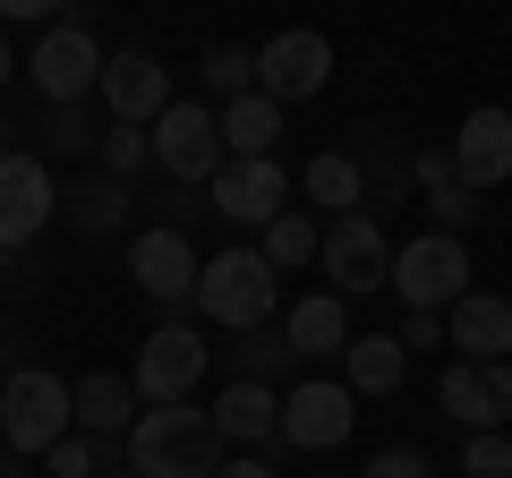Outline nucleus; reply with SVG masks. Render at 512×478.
<instances>
[{"instance_id": "nucleus-45", "label": "nucleus", "mask_w": 512, "mask_h": 478, "mask_svg": "<svg viewBox=\"0 0 512 478\" xmlns=\"http://www.w3.org/2000/svg\"><path fill=\"white\" fill-rule=\"evenodd\" d=\"M103 478H137V470H120V461H111V470H103Z\"/></svg>"}, {"instance_id": "nucleus-29", "label": "nucleus", "mask_w": 512, "mask_h": 478, "mask_svg": "<svg viewBox=\"0 0 512 478\" xmlns=\"http://www.w3.org/2000/svg\"><path fill=\"white\" fill-rule=\"evenodd\" d=\"M86 146H103V129H94V111H86V103L43 111V154H52V163H69V154H86Z\"/></svg>"}, {"instance_id": "nucleus-21", "label": "nucleus", "mask_w": 512, "mask_h": 478, "mask_svg": "<svg viewBox=\"0 0 512 478\" xmlns=\"http://www.w3.org/2000/svg\"><path fill=\"white\" fill-rule=\"evenodd\" d=\"M342 368H350L342 385L359 393V402H376V393H402V376H410V350L393 342V333H367V342H359V333H350Z\"/></svg>"}, {"instance_id": "nucleus-7", "label": "nucleus", "mask_w": 512, "mask_h": 478, "mask_svg": "<svg viewBox=\"0 0 512 478\" xmlns=\"http://www.w3.org/2000/svg\"><path fill=\"white\" fill-rule=\"evenodd\" d=\"M205 368H214V350H205L197 325H154L146 342H137V368H128V385H137V402H197Z\"/></svg>"}, {"instance_id": "nucleus-17", "label": "nucleus", "mask_w": 512, "mask_h": 478, "mask_svg": "<svg viewBox=\"0 0 512 478\" xmlns=\"http://www.w3.org/2000/svg\"><path fill=\"white\" fill-rule=\"evenodd\" d=\"M436 410L453 427H470V436H495V427L512 419V368H444V385H436Z\"/></svg>"}, {"instance_id": "nucleus-25", "label": "nucleus", "mask_w": 512, "mask_h": 478, "mask_svg": "<svg viewBox=\"0 0 512 478\" xmlns=\"http://www.w3.org/2000/svg\"><path fill=\"white\" fill-rule=\"evenodd\" d=\"M299 188H308V205H325V222L367 214V180H359V163H350V154H316V163L299 171Z\"/></svg>"}, {"instance_id": "nucleus-8", "label": "nucleus", "mask_w": 512, "mask_h": 478, "mask_svg": "<svg viewBox=\"0 0 512 478\" xmlns=\"http://www.w3.org/2000/svg\"><path fill=\"white\" fill-rule=\"evenodd\" d=\"M316 265H325L333 299H367V291L393 282V239L376 231V214H342V222H325V239H316Z\"/></svg>"}, {"instance_id": "nucleus-11", "label": "nucleus", "mask_w": 512, "mask_h": 478, "mask_svg": "<svg viewBox=\"0 0 512 478\" xmlns=\"http://www.w3.org/2000/svg\"><path fill=\"white\" fill-rule=\"evenodd\" d=\"M94 94H103V111L120 120V129H154V120L180 103V94H171V69L146 52V43L111 52V60H103V86H94Z\"/></svg>"}, {"instance_id": "nucleus-20", "label": "nucleus", "mask_w": 512, "mask_h": 478, "mask_svg": "<svg viewBox=\"0 0 512 478\" xmlns=\"http://www.w3.org/2000/svg\"><path fill=\"white\" fill-rule=\"evenodd\" d=\"M69 402H77V436L120 444L128 427H137V385H128V376H77Z\"/></svg>"}, {"instance_id": "nucleus-30", "label": "nucleus", "mask_w": 512, "mask_h": 478, "mask_svg": "<svg viewBox=\"0 0 512 478\" xmlns=\"http://www.w3.org/2000/svg\"><path fill=\"white\" fill-rule=\"evenodd\" d=\"M111 453H120V444H103V436H60L52 453H43V470L52 478H103Z\"/></svg>"}, {"instance_id": "nucleus-9", "label": "nucleus", "mask_w": 512, "mask_h": 478, "mask_svg": "<svg viewBox=\"0 0 512 478\" xmlns=\"http://www.w3.org/2000/svg\"><path fill=\"white\" fill-rule=\"evenodd\" d=\"M350 427H359V393L333 385V376H299L282 393V444L291 453H333V444H350Z\"/></svg>"}, {"instance_id": "nucleus-43", "label": "nucleus", "mask_w": 512, "mask_h": 478, "mask_svg": "<svg viewBox=\"0 0 512 478\" xmlns=\"http://www.w3.org/2000/svg\"><path fill=\"white\" fill-rule=\"evenodd\" d=\"M0 478H26V461H18V453H9V444H0Z\"/></svg>"}, {"instance_id": "nucleus-44", "label": "nucleus", "mask_w": 512, "mask_h": 478, "mask_svg": "<svg viewBox=\"0 0 512 478\" xmlns=\"http://www.w3.org/2000/svg\"><path fill=\"white\" fill-rule=\"evenodd\" d=\"M9 274H26V265H18V257H9V248H0V282H9Z\"/></svg>"}, {"instance_id": "nucleus-4", "label": "nucleus", "mask_w": 512, "mask_h": 478, "mask_svg": "<svg viewBox=\"0 0 512 478\" xmlns=\"http://www.w3.org/2000/svg\"><path fill=\"white\" fill-rule=\"evenodd\" d=\"M393 291H402V316H453L470 299V239H402L393 248Z\"/></svg>"}, {"instance_id": "nucleus-39", "label": "nucleus", "mask_w": 512, "mask_h": 478, "mask_svg": "<svg viewBox=\"0 0 512 478\" xmlns=\"http://www.w3.org/2000/svg\"><path fill=\"white\" fill-rule=\"evenodd\" d=\"M214 478H282V470H274V461H256V453H248V461H222Z\"/></svg>"}, {"instance_id": "nucleus-34", "label": "nucleus", "mask_w": 512, "mask_h": 478, "mask_svg": "<svg viewBox=\"0 0 512 478\" xmlns=\"http://www.w3.org/2000/svg\"><path fill=\"white\" fill-rule=\"evenodd\" d=\"M359 478H436V461H427L419 453V444H384V453L376 461H367V470Z\"/></svg>"}, {"instance_id": "nucleus-32", "label": "nucleus", "mask_w": 512, "mask_h": 478, "mask_svg": "<svg viewBox=\"0 0 512 478\" xmlns=\"http://www.w3.org/2000/svg\"><path fill=\"white\" fill-rule=\"evenodd\" d=\"M461 478H512V436H504V427L461 444Z\"/></svg>"}, {"instance_id": "nucleus-12", "label": "nucleus", "mask_w": 512, "mask_h": 478, "mask_svg": "<svg viewBox=\"0 0 512 478\" xmlns=\"http://www.w3.org/2000/svg\"><path fill=\"white\" fill-rule=\"evenodd\" d=\"M205 214L239 222V231H265L274 214H291V171H282V154H265V163H222L214 188H205Z\"/></svg>"}, {"instance_id": "nucleus-37", "label": "nucleus", "mask_w": 512, "mask_h": 478, "mask_svg": "<svg viewBox=\"0 0 512 478\" xmlns=\"http://www.w3.org/2000/svg\"><path fill=\"white\" fill-rule=\"evenodd\" d=\"M393 342H402V350H444V316H402Z\"/></svg>"}, {"instance_id": "nucleus-6", "label": "nucleus", "mask_w": 512, "mask_h": 478, "mask_svg": "<svg viewBox=\"0 0 512 478\" xmlns=\"http://www.w3.org/2000/svg\"><path fill=\"white\" fill-rule=\"evenodd\" d=\"M146 137H154V171L171 188H214V171L231 163L222 154V111H205V103H171Z\"/></svg>"}, {"instance_id": "nucleus-40", "label": "nucleus", "mask_w": 512, "mask_h": 478, "mask_svg": "<svg viewBox=\"0 0 512 478\" xmlns=\"http://www.w3.org/2000/svg\"><path fill=\"white\" fill-rule=\"evenodd\" d=\"M9 376H18V325H0V393H9Z\"/></svg>"}, {"instance_id": "nucleus-18", "label": "nucleus", "mask_w": 512, "mask_h": 478, "mask_svg": "<svg viewBox=\"0 0 512 478\" xmlns=\"http://www.w3.org/2000/svg\"><path fill=\"white\" fill-rule=\"evenodd\" d=\"M214 427H222V444H248L256 461L291 453V444H282V393H265V385H222Z\"/></svg>"}, {"instance_id": "nucleus-31", "label": "nucleus", "mask_w": 512, "mask_h": 478, "mask_svg": "<svg viewBox=\"0 0 512 478\" xmlns=\"http://www.w3.org/2000/svg\"><path fill=\"white\" fill-rule=\"evenodd\" d=\"M94 154H103L111 180H137V171H154V137H146V129H120V120L103 129V146H94Z\"/></svg>"}, {"instance_id": "nucleus-36", "label": "nucleus", "mask_w": 512, "mask_h": 478, "mask_svg": "<svg viewBox=\"0 0 512 478\" xmlns=\"http://www.w3.org/2000/svg\"><path fill=\"white\" fill-rule=\"evenodd\" d=\"M205 188H163V197H154V222H163V231H188V222H197L205 214Z\"/></svg>"}, {"instance_id": "nucleus-1", "label": "nucleus", "mask_w": 512, "mask_h": 478, "mask_svg": "<svg viewBox=\"0 0 512 478\" xmlns=\"http://www.w3.org/2000/svg\"><path fill=\"white\" fill-rule=\"evenodd\" d=\"M128 470H137V478H214L222 470L214 410H197V402L137 410V427H128Z\"/></svg>"}, {"instance_id": "nucleus-10", "label": "nucleus", "mask_w": 512, "mask_h": 478, "mask_svg": "<svg viewBox=\"0 0 512 478\" xmlns=\"http://www.w3.org/2000/svg\"><path fill=\"white\" fill-rule=\"evenodd\" d=\"M325 77H333V43L316 35V26H282L265 52H256V94L265 103H308V94H325Z\"/></svg>"}, {"instance_id": "nucleus-23", "label": "nucleus", "mask_w": 512, "mask_h": 478, "mask_svg": "<svg viewBox=\"0 0 512 478\" xmlns=\"http://www.w3.org/2000/svg\"><path fill=\"white\" fill-rule=\"evenodd\" d=\"M350 163H359V180H367V214H376V205H402V197H410V154L393 146L384 129H359Z\"/></svg>"}, {"instance_id": "nucleus-38", "label": "nucleus", "mask_w": 512, "mask_h": 478, "mask_svg": "<svg viewBox=\"0 0 512 478\" xmlns=\"http://www.w3.org/2000/svg\"><path fill=\"white\" fill-rule=\"evenodd\" d=\"M0 18H9V26H43V35H52V0H0Z\"/></svg>"}, {"instance_id": "nucleus-15", "label": "nucleus", "mask_w": 512, "mask_h": 478, "mask_svg": "<svg viewBox=\"0 0 512 478\" xmlns=\"http://www.w3.org/2000/svg\"><path fill=\"white\" fill-rule=\"evenodd\" d=\"M444 154H453V180L470 188V197L504 188V180H512V111H504V103H478Z\"/></svg>"}, {"instance_id": "nucleus-33", "label": "nucleus", "mask_w": 512, "mask_h": 478, "mask_svg": "<svg viewBox=\"0 0 512 478\" xmlns=\"http://www.w3.org/2000/svg\"><path fill=\"white\" fill-rule=\"evenodd\" d=\"M427 214H436V231H444V239H470V222H478V197L453 180L444 197H427Z\"/></svg>"}, {"instance_id": "nucleus-24", "label": "nucleus", "mask_w": 512, "mask_h": 478, "mask_svg": "<svg viewBox=\"0 0 512 478\" xmlns=\"http://www.w3.org/2000/svg\"><path fill=\"white\" fill-rule=\"evenodd\" d=\"M60 214L77 222L86 239H103V231H120L128 214H137V197H128V180H111V171H94V180H77L69 197H60Z\"/></svg>"}, {"instance_id": "nucleus-22", "label": "nucleus", "mask_w": 512, "mask_h": 478, "mask_svg": "<svg viewBox=\"0 0 512 478\" xmlns=\"http://www.w3.org/2000/svg\"><path fill=\"white\" fill-rule=\"evenodd\" d=\"M274 137H282V103H265V94L222 103V154H231V163H265Z\"/></svg>"}, {"instance_id": "nucleus-28", "label": "nucleus", "mask_w": 512, "mask_h": 478, "mask_svg": "<svg viewBox=\"0 0 512 478\" xmlns=\"http://www.w3.org/2000/svg\"><path fill=\"white\" fill-rule=\"evenodd\" d=\"M205 94H222V103H239V94H256V52L248 43H214V52L197 60Z\"/></svg>"}, {"instance_id": "nucleus-26", "label": "nucleus", "mask_w": 512, "mask_h": 478, "mask_svg": "<svg viewBox=\"0 0 512 478\" xmlns=\"http://www.w3.org/2000/svg\"><path fill=\"white\" fill-rule=\"evenodd\" d=\"M299 368V350L282 342V325H265V333H239L231 342V385H265V393H282V376Z\"/></svg>"}, {"instance_id": "nucleus-2", "label": "nucleus", "mask_w": 512, "mask_h": 478, "mask_svg": "<svg viewBox=\"0 0 512 478\" xmlns=\"http://www.w3.org/2000/svg\"><path fill=\"white\" fill-rule=\"evenodd\" d=\"M282 308V274L256 248H222V257H205L197 274V316L205 325H231V333H265Z\"/></svg>"}, {"instance_id": "nucleus-19", "label": "nucleus", "mask_w": 512, "mask_h": 478, "mask_svg": "<svg viewBox=\"0 0 512 478\" xmlns=\"http://www.w3.org/2000/svg\"><path fill=\"white\" fill-rule=\"evenodd\" d=\"M282 342L299 350V359H333V350H350V308L333 291H308L282 308Z\"/></svg>"}, {"instance_id": "nucleus-3", "label": "nucleus", "mask_w": 512, "mask_h": 478, "mask_svg": "<svg viewBox=\"0 0 512 478\" xmlns=\"http://www.w3.org/2000/svg\"><path fill=\"white\" fill-rule=\"evenodd\" d=\"M103 43H94V18L86 9H69V18L52 26V35L26 52V77H35L43 111H69V103H94V86H103Z\"/></svg>"}, {"instance_id": "nucleus-27", "label": "nucleus", "mask_w": 512, "mask_h": 478, "mask_svg": "<svg viewBox=\"0 0 512 478\" xmlns=\"http://www.w3.org/2000/svg\"><path fill=\"white\" fill-rule=\"evenodd\" d=\"M316 239H325L316 214H274L265 231H256V257L274 265V274H291V265H316Z\"/></svg>"}, {"instance_id": "nucleus-35", "label": "nucleus", "mask_w": 512, "mask_h": 478, "mask_svg": "<svg viewBox=\"0 0 512 478\" xmlns=\"http://www.w3.org/2000/svg\"><path fill=\"white\" fill-rule=\"evenodd\" d=\"M410 188L444 197V188H453V154H444V146H419V154H410Z\"/></svg>"}, {"instance_id": "nucleus-41", "label": "nucleus", "mask_w": 512, "mask_h": 478, "mask_svg": "<svg viewBox=\"0 0 512 478\" xmlns=\"http://www.w3.org/2000/svg\"><path fill=\"white\" fill-rule=\"evenodd\" d=\"M9 154H18V129H9V111H0V163H9Z\"/></svg>"}, {"instance_id": "nucleus-16", "label": "nucleus", "mask_w": 512, "mask_h": 478, "mask_svg": "<svg viewBox=\"0 0 512 478\" xmlns=\"http://www.w3.org/2000/svg\"><path fill=\"white\" fill-rule=\"evenodd\" d=\"M444 350L461 368H512V299L470 291L453 316H444Z\"/></svg>"}, {"instance_id": "nucleus-42", "label": "nucleus", "mask_w": 512, "mask_h": 478, "mask_svg": "<svg viewBox=\"0 0 512 478\" xmlns=\"http://www.w3.org/2000/svg\"><path fill=\"white\" fill-rule=\"evenodd\" d=\"M9 69H26V60H18V52H9V35H0V86H9Z\"/></svg>"}, {"instance_id": "nucleus-5", "label": "nucleus", "mask_w": 512, "mask_h": 478, "mask_svg": "<svg viewBox=\"0 0 512 478\" xmlns=\"http://www.w3.org/2000/svg\"><path fill=\"white\" fill-rule=\"evenodd\" d=\"M60 436H77L69 385H60L52 368H18V376H9V393H0V444H9L18 461H43Z\"/></svg>"}, {"instance_id": "nucleus-14", "label": "nucleus", "mask_w": 512, "mask_h": 478, "mask_svg": "<svg viewBox=\"0 0 512 478\" xmlns=\"http://www.w3.org/2000/svg\"><path fill=\"white\" fill-rule=\"evenodd\" d=\"M52 214H60L52 163H43V154H9V163H0V248L18 257V248H26Z\"/></svg>"}, {"instance_id": "nucleus-13", "label": "nucleus", "mask_w": 512, "mask_h": 478, "mask_svg": "<svg viewBox=\"0 0 512 478\" xmlns=\"http://www.w3.org/2000/svg\"><path fill=\"white\" fill-rule=\"evenodd\" d=\"M128 274H137V291H146V299H163V308H188V299H197L205 257L188 248V231H163V222H146V231L128 239Z\"/></svg>"}]
</instances>
